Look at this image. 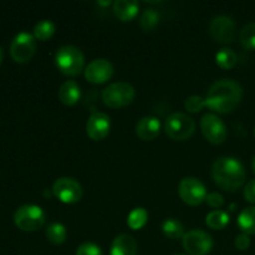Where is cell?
<instances>
[{
	"instance_id": "cell-30",
	"label": "cell",
	"mask_w": 255,
	"mask_h": 255,
	"mask_svg": "<svg viewBox=\"0 0 255 255\" xmlns=\"http://www.w3.org/2000/svg\"><path fill=\"white\" fill-rule=\"evenodd\" d=\"M206 202L208 203L209 207H212V208H221L224 204V198L222 194L217 193V192H212V193H209L208 196H207Z\"/></svg>"
},
{
	"instance_id": "cell-21",
	"label": "cell",
	"mask_w": 255,
	"mask_h": 255,
	"mask_svg": "<svg viewBox=\"0 0 255 255\" xmlns=\"http://www.w3.org/2000/svg\"><path fill=\"white\" fill-rule=\"evenodd\" d=\"M159 17H161V15H159V12L156 9L148 7L139 16V26L142 27L143 31H152L158 25Z\"/></svg>"
},
{
	"instance_id": "cell-17",
	"label": "cell",
	"mask_w": 255,
	"mask_h": 255,
	"mask_svg": "<svg viewBox=\"0 0 255 255\" xmlns=\"http://www.w3.org/2000/svg\"><path fill=\"white\" fill-rule=\"evenodd\" d=\"M139 4L134 0H116L114 2V12L121 21H131L138 14Z\"/></svg>"
},
{
	"instance_id": "cell-6",
	"label": "cell",
	"mask_w": 255,
	"mask_h": 255,
	"mask_svg": "<svg viewBox=\"0 0 255 255\" xmlns=\"http://www.w3.org/2000/svg\"><path fill=\"white\" fill-rule=\"evenodd\" d=\"M46 221L45 212L35 204H24L14 213V223L21 231L35 232L41 228Z\"/></svg>"
},
{
	"instance_id": "cell-34",
	"label": "cell",
	"mask_w": 255,
	"mask_h": 255,
	"mask_svg": "<svg viewBox=\"0 0 255 255\" xmlns=\"http://www.w3.org/2000/svg\"><path fill=\"white\" fill-rule=\"evenodd\" d=\"M2 56H4V52H2V49L0 47V62L2 61Z\"/></svg>"
},
{
	"instance_id": "cell-28",
	"label": "cell",
	"mask_w": 255,
	"mask_h": 255,
	"mask_svg": "<svg viewBox=\"0 0 255 255\" xmlns=\"http://www.w3.org/2000/svg\"><path fill=\"white\" fill-rule=\"evenodd\" d=\"M184 107L188 112L192 114H197V112L201 111L203 107H206V99H203L202 96L198 95H193V96H189L188 99L184 102Z\"/></svg>"
},
{
	"instance_id": "cell-16",
	"label": "cell",
	"mask_w": 255,
	"mask_h": 255,
	"mask_svg": "<svg viewBox=\"0 0 255 255\" xmlns=\"http://www.w3.org/2000/svg\"><path fill=\"white\" fill-rule=\"evenodd\" d=\"M138 248L134 238L129 234H120L111 244V255H137Z\"/></svg>"
},
{
	"instance_id": "cell-9",
	"label": "cell",
	"mask_w": 255,
	"mask_h": 255,
	"mask_svg": "<svg viewBox=\"0 0 255 255\" xmlns=\"http://www.w3.org/2000/svg\"><path fill=\"white\" fill-rule=\"evenodd\" d=\"M52 193L62 203L74 204L82 198V187L76 179L61 177L54 182Z\"/></svg>"
},
{
	"instance_id": "cell-18",
	"label": "cell",
	"mask_w": 255,
	"mask_h": 255,
	"mask_svg": "<svg viewBox=\"0 0 255 255\" xmlns=\"http://www.w3.org/2000/svg\"><path fill=\"white\" fill-rule=\"evenodd\" d=\"M81 96V90L79 84L74 80H67L60 86L59 89V99L66 106H72L76 104Z\"/></svg>"
},
{
	"instance_id": "cell-23",
	"label": "cell",
	"mask_w": 255,
	"mask_h": 255,
	"mask_svg": "<svg viewBox=\"0 0 255 255\" xmlns=\"http://www.w3.org/2000/svg\"><path fill=\"white\" fill-rule=\"evenodd\" d=\"M206 223L211 229L221 231V229L226 228L227 224L229 223V214L223 211H218V209L212 211L211 213H208V216H207Z\"/></svg>"
},
{
	"instance_id": "cell-29",
	"label": "cell",
	"mask_w": 255,
	"mask_h": 255,
	"mask_svg": "<svg viewBox=\"0 0 255 255\" xmlns=\"http://www.w3.org/2000/svg\"><path fill=\"white\" fill-rule=\"evenodd\" d=\"M76 255H104L101 248L94 243H82L77 248Z\"/></svg>"
},
{
	"instance_id": "cell-10",
	"label": "cell",
	"mask_w": 255,
	"mask_h": 255,
	"mask_svg": "<svg viewBox=\"0 0 255 255\" xmlns=\"http://www.w3.org/2000/svg\"><path fill=\"white\" fill-rule=\"evenodd\" d=\"M178 194L182 201L188 206H198L207 198V189L199 179L194 177H186L178 186Z\"/></svg>"
},
{
	"instance_id": "cell-31",
	"label": "cell",
	"mask_w": 255,
	"mask_h": 255,
	"mask_svg": "<svg viewBox=\"0 0 255 255\" xmlns=\"http://www.w3.org/2000/svg\"><path fill=\"white\" fill-rule=\"evenodd\" d=\"M244 198L249 203L255 204V179H252L244 187Z\"/></svg>"
},
{
	"instance_id": "cell-26",
	"label": "cell",
	"mask_w": 255,
	"mask_h": 255,
	"mask_svg": "<svg viewBox=\"0 0 255 255\" xmlns=\"http://www.w3.org/2000/svg\"><path fill=\"white\" fill-rule=\"evenodd\" d=\"M55 34V24L50 20H41L34 27V36L37 40H49Z\"/></svg>"
},
{
	"instance_id": "cell-25",
	"label": "cell",
	"mask_w": 255,
	"mask_h": 255,
	"mask_svg": "<svg viewBox=\"0 0 255 255\" xmlns=\"http://www.w3.org/2000/svg\"><path fill=\"white\" fill-rule=\"evenodd\" d=\"M147 219H148V213L144 208H134L133 211H131V213L127 217V224L131 229L133 231H138V229L143 228L144 224L147 223Z\"/></svg>"
},
{
	"instance_id": "cell-3",
	"label": "cell",
	"mask_w": 255,
	"mask_h": 255,
	"mask_svg": "<svg viewBox=\"0 0 255 255\" xmlns=\"http://www.w3.org/2000/svg\"><path fill=\"white\" fill-rule=\"evenodd\" d=\"M55 64L64 75L76 76L84 70L85 56L79 47L65 45L57 49L55 54Z\"/></svg>"
},
{
	"instance_id": "cell-24",
	"label": "cell",
	"mask_w": 255,
	"mask_h": 255,
	"mask_svg": "<svg viewBox=\"0 0 255 255\" xmlns=\"http://www.w3.org/2000/svg\"><path fill=\"white\" fill-rule=\"evenodd\" d=\"M66 228L61 223H51L46 228V238L50 243L59 246L66 241Z\"/></svg>"
},
{
	"instance_id": "cell-13",
	"label": "cell",
	"mask_w": 255,
	"mask_h": 255,
	"mask_svg": "<svg viewBox=\"0 0 255 255\" xmlns=\"http://www.w3.org/2000/svg\"><path fill=\"white\" fill-rule=\"evenodd\" d=\"M114 75V66L106 59H95L85 69V77L95 85L109 81Z\"/></svg>"
},
{
	"instance_id": "cell-11",
	"label": "cell",
	"mask_w": 255,
	"mask_h": 255,
	"mask_svg": "<svg viewBox=\"0 0 255 255\" xmlns=\"http://www.w3.org/2000/svg\"><path fill=\"white\" fill-rule=\"evenodd\" d=\"M201 129L208 142L221 144L227 138V127L224 122L214 114H206L201 119Z\"/></svg>"
},
{
	"instance_id": "cell-36",
	"label": "cell",
	"mask_w": 255,
	"mask_h": 255,
	"mask_svg": "<svg viewBox=\"0 0 255 255\" xmlns=\"http://www.w3.org/2000/svg\"><path fill=\"white\" fill-rule=\"evenodd\" d=\"M174 255H186V254H174Z\"/></svg>"
},
{
	"instance_id": "cell-7",
	"label": "cell",
	"mask_w": 255,
	"mask_h": 255,
	"mask_svg": "<svg viewBox=\"0 0 255 255\" xmlns=\"http://www.w3.org/2000/svg\"><path fill=\"white\" fill-rule=\"evenodd\" d=\"M182 246L189 255H207L213 248V239L202 229H192L183 236Z\"/></svg>"
},
{
	"instance_id": "cell-12",
	"label": "cell",
	"mask_w": 255,
	"mask_h": 255,
	"mask_svg": "<svg viewBox=\"0 0 255 255\" xmlns=\"http://www.w3.org/2000/svg\"><path fill=\"white\" fill-rule=\"evenodd\" d=\"M209 32L214 40L222 44H228L234 40L236 36V22L231 16L218 15L212 19L209 24Z\"/></svg>"
},
{
	"instance_id": "cell-22",
	"label": "cell",
	"mask_w": 255,
	"mask_h": 255,
	"mask_svg": "<svg viewBox=\"0 0 255 255\" xmlns=\"http://www.w3.org/2000/svg\"><path fill=\"white\" fill-rule=\"evenodd\" d=\"M237 61H238L237 54L229 47H223L216 54L217 65L224 70H229L236 66Z\"/></svg>"
},
{
	"instance_id": "cell-8",
	"label": "cell",
	"mask_w": 255,
	"mask_h": 255,
	"mask_svg": "<svg viewBox=\"0 0 255 255\" xmlns=\"http://www.w3.org/2000/svg\"><path fill=\"white\" fill-rule=\"evenodd\" d=\"M36 51V39L27 31H21L10 44V55L16 62H26Z\"/></svg>"
},
{
	"instance_id": "cell-27",
	"label": "cell",
	"mask_w": 255,
	"mask_h": 255,
	"mask_svg": "<svg viewBox=\"0 0 255 255\" xmlns=\"http://www.w3.org/2000/svg\"><path fill=\"white\" fill-rule=\"evenodd\" d=\"M239 39L244 49L255 50V22H251L242 29Z\"/></svg>"
},
{
	"instance_id": "cell-1",
	"label": "cell",
	"mask_w": 255,
	"mask_h": 255,
	"mask_svg": "<svg viewBox=\"0 0 255 255\" xmlns=\"http://www.w3.org/2000/svg\"><path fill=\"white\" fill-rule=\"evenodd\" d=\"M243 97V89L237 81L223 79L216 81L206 96V106L218 114H228L233 111Z\"/></svg>"
},
{
	"instance_id": "cell-32",
	"label": "cell",
	"mask_w": 255,
	"mask_h": 255,
	"mask_svg": "<svg viewBox=\"0 0 255 255\" xmlns=\"http://www.w3.org/2000/svg\"><path fill=\"white\" fill-rule=\"evenodd\" d=\"M234 244H236L237 249H239V251H246V249H248L249 246H251V239H249L248 234L242 233L236 237Z\"/></svg>"
},
{
	"instance_id": "cell-2",
	"label": "cell",
	"mask_w": 255,
	"mask_h": 255,
	"mask_svg": "<svg viewBox=\"0 0 255 255\" xmlns=\"http://www.w3.org/2000/svg\"><path fill=\"white\" fill-rule=\"evenodd\" d=\"M212 177L216 184L227 192H236L246 182V171L241 162L233 157H221L212 166Z\"/></svg>"
},
{
	"instance_id": "cell-33",
	"label": "cell",
	"mask_w": 255,
	"mask_h": 255,
	"mask_svg": "<svg viewBox=\"0 0 255 255\" xmlns=\"http://www.w3.org/2000/svg\"><path fill=\"white\" fill-rule=\"evenodd\" d=\"M97 4H99V5H110L111 2H110V1H99Z\"/></svg>"
},
{
	"instance_id": "cell-19",
	"label": "cell",
	"mask_w": 255,
	"mask_h": 255,
	"mask_svg": "<svg viewBox=\"0 0 255 255\" xmlns=\"http://www.w3.org/2000/svg\"><path fill=\"white\" fill-rule=\"evenodd\" d=\"M239 228L246 234H255V207H248L243 209L238 216Z\"/></svg>"
},
{
	"instance_id": "cell-37",
	"label": "cell",
	"mask_w": 255,
	"mask_h": 255,
	"mask_svg": "<svg viewBox=\"0 0 255 255\" xmlns=\"http://www.w3.org/2000/svg\"><path fill=\"white\" fill-rule=\"evenodd\" d=\"M254 136H255V129H254Z\"/></svg>"
},
{
	"instance_id": "cell-4",
	"label": "cell",
	"mask_w": 255,
	"mask_h": 255,
	"mask_svg": "<svg viewBox=\"0 0 255 255\" xmlns=\"http://www.w3.org/2000/svg\"><path fill=\"white\" fill-rule=\"evenodd\" d=\"M196 129V122L191 116L182 112L171 114L164 121V131L174 141L188 139Z\"/></svg>"
},
{
	"instance_id": "cell-5",
	"label": "cell",
	"mask_w": 255,
	"mask_h": 255,
	"mask_svg": "<svg viewBox=\"0 0 255 255\" xmlns=\"http://www.w3.org/2000/svg\"><path fill=\"white\" fill-rule=\"evenodd\" d=\"M134 87L128 82H114L102 91V101L110 109H121L134 99Z\"/></svg>"
},
{
	"instance_id": "cell-14",
	"label": "cell",
	"mask_w": 255,
	"mask_h": 255,
	"mask_svg": "<svg viewBox=\"0 0 255 255\" xmlns=\"http://www.w3.org/2000/svg\"><path fill=\"white\" fill-rule=\"evenodd\" d=\"M110 128H111V121L104 112H94L87 120L86 132L92 141L104 139L110 133Z\"/></svg>"
},
{
	"instance_id": "cell-35",
	"label": "cell",
	"mask_w": 255,
	"mask_h": 255,
	"mask_svg": "<svg viewBox=\"0 0 255 255\" xmlns=\"http://www.w3.org/2000/svg\"><path fill=\"white\" fill-rule=\"evenodd\" d=\"M252 168H253V172L255 173V156L253 158V162H252Z\"/></svg>"
},
{
	"instance_id": "cell-20",
	"label": "cell",
	"mask_w": 255,
	"mask_h": 255,
	"mask_svg": "<svg viewBox=\"0 0 255 255\" xmlns=\"http://www.w3.org/2000/svg\"><path fill=\"white\" fill-rule=\"evenodd\" d=\"M162 231H163L164 236L169 239H179L183 238L184 227L179 221L174 218H168L163 222L162 224Z\"/></svg>"
},
{
	"instance_id": "cell-15",
	"label": "cell",
	"mask_w": 255,
	"mask_h": 255,
	"mask_svg": "<svg viewBox=\"0 0 255 255\" xmlns=\"http://www.w3.org/2000/svg\"><path fill=\"white\" fill-rule=\"evenodd\" d=\"M161 132V122L157 117H142L136 125V134L142 141H152Z\"/></svg>"
}]
</instances>
